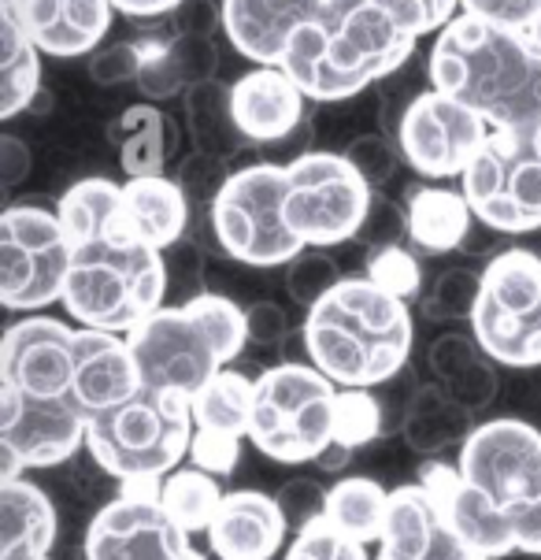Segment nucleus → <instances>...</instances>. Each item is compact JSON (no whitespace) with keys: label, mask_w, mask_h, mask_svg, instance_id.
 <instances>
[{"label":"nucleus","mask_w":541,"mask_h":560,"mask_svg":"<svg viewBox=\"0 0 541 560\" xmlns=\"http://www.w3.org/2000/svg\"><path fill=\"white\" fill-rule=\"evenodd\" d=\"M71 242L63 312L79 327L130 335L141 319L164 308L167 256L153 249L122 212V186L82 178L56 208Z\"/></svg>","instance_id":"1"},{"label":"nucleus","mask_w":541,"mask_h":560,"mask_svg":"<svg viewBox=\"0 0 541 560\" xmlns=\"http://www.w3.org/2000/svg\"><path fill=\"white\" fill-rule=\"evenodd\" d=\"M426 74L490 130H541V45L530 31L457 15L434 37Z\"/></svg>","instance_id":"2"},{"label":"nucleus","mask_w":541,"mask_h":560,"mask_svg":"<svg viewBox=\"0 0 541 560\" xmlns=\"http://www.w3.org/2000/svg\"><path fill=\"white\" fill-rule=\"evenodd\" d=\"M308 364L341 390H375L404 372L415 346L408 301L375 287L367 275L341 279L305 319Z\"/></svg>","instance_id":"3"},{"label":"nucleus","mask_w":541,"mask_h":560,"mask_svg":"<svg viewBox=\"0 0 541 560\" xmlns=\"http://www.w3.org/2000/svg\"><path fill=\"white\" fill-rule=\"evenodd\" d=\"M415 37L404 34L375 0L322 4L311 23L293 34L279 68L316 104H341L372 82L397 74L412 60Z\"/></svg>","instance_id":"4"},{"label":"nucleus","mask_w":541,"mask_h":560,"mask_svg":"<svg viewBox=\"0 0 541 560\" xmlns=\"http://www.w3.org/2000/svg\"><path fill=\"white\" fill-rule=\"evenodd\" d=\"M141 383L193 397L208 378L231 368L249 346V316L223 293H197L164 305L127 335Z\"/></svg>","instance_id":"5"},{"label":"nucleus","mask_w":541,"mask_h":560,"mask_svg":"<svg viewBox=\"0 0 541 560\" xmlns=\"http://www.w3.org/2000/svg\"><path fill=\"white\" fill-rule=\"evenodd\" d=\"M460 476L505 520L516 553L541 557V431L501 416L463 434Z\"/></svg>","instance_id":"6"},{"label":"nucleus","mask_w":541,"mask_h":560,"mask_svg":"<svg viewBox=\"0 0 541 560\" xmlns=\"http://www.w3.org/2000/svg\"><path fill=\"white\" fill-rule=\"evenodd\" d=\"M193 445V397L178 390H141L85 427V450L111 479H167Z\"/></svg>","instance_id":"7"},{"label":"nucleus","mask_w":541,"mask_h":560,"mask_svg":"<svg viewBox=\"0 0 541 560\" xmlns=\"http://www.w3.org/2000/svg\"><path fill=\"white\" fill-rule=\"evenodd\" d=\"M338 390V383L305 360L260 372L252 383L249 442L274 464H319L334 445Z\"/></svg>","instance_id":"8"},{"label":"nucleus","mask_w":541,"mask_h":560,"mask_svg":"<svg viewBox=\"0 0 541 560\" xmlns=\"http://www.w3.org/2000/svg\"><path fill=\"white\" fill-rule=\"evenodd\" d=\"M290 175L286 164H260L231 171L220 197L208 208L220 249L249 268H279L305 253V242L286 223Z\"/></svg>","instance_id":"9"},{"label":"nucleus","mask_w":541,"mask_h":560,"mask_svg":"<svg viewBox=\"0 0 541 560\" xmlns=\"http://www.w3.org/2000/svg\"><path fill=\"white\" fill-rule=\"evenodd\" d=\"M479 275L471 338L493 364L516 372L541 368V256L534 249H505Z\"/></svg>","instance_id":"10"},{"label":"nucleus","mask_w":541,"mask_h":560,"mask_svg":"<svg viewBox=\"0 0 541 560\" xmlns=\"http://www.w3.org/2000/svg\"><path fill=\"white\" fill-rule=\"evenodd\" d=\"M286 223L305 242V249H334L360 238L375 205V189L345 153H311L293 156L286 164Z\"/></svg>","instance_id":"11"},{"label":"nucleus","mask_w":541,"mask_h":560,"mask_svg":"<svg viewBox=\"0 0 541 560\" xmlns=\"http://www.w3.org/2000/svg\"><path fill=\"white\" fill-rule=\"evenodd\" d=\"M479 223L501 234L541 231V153L538 130H490L460 175Z\"/></svg>","instance_id":"12"},{"label":"nucleus","mask_w":541,"mask_h":560,"mask_svg":"<svg viewBox=\"0 0 541 560\" xmlns=\"http://www.w3.org/2000/svg\"><path fill=\"white\" fill-rule=\"evenodd\" d=\"M71 242L60 215L37 205H12L0 215V305L8 312H45L63 305Z\"/></svg>","instance_id":"13"},{"label":"nucleus","mask_w":541,"mask_h":560,"mask_svg":"<svg viewBox=\"0 0 541 560\" xmlns=\"http://www.w3.org/2000/svg\"><path fill=\"white\" fill-rule=\"evenodd\" d=\"M74 338H79V327L56 316L34 312V316L15 319L0 341V397H15L26 405L79 408L74 401Z\"/></svg>","instance_id":"14"},{"label":"nucleus","mask_w":541,"mask_h":560,"mask_svg":"<svg viewBox=\"0 0 541 560\" xmlns=\"http://www.w3.org/2000/svg\"><path fill=\"white\" fill-rule=\"evenodd\" d=\"M404 164L423 178H460L471 156L490 138V122L468 104L431 90L408 101L401 122L393 130Z\"/></svg>","instance_id":"15"},{"label":"nucleus","mask_w":541,"mask_h":560,"mask_svg":"<svg viewBox=\"0 0 541 560\" xmlns=\"http://www.w3.org/2000/svg\"><path fill=\"white\" fill-rule=\"evenodd\" d=\"M252 383L237 368H223L193 394V468L212 471L215 479L231 476L242 460V445L252 427Z\"/></svg>","instance_id":"16"},{"label":"nucleus","mask_w":541,"mask_h":560,"mask_svg":"<svg viewBox=\"0 0 541 560\" xmlns=\"http://www.w3.org/2000/svg\"><path fill=\"white\" fill-rule=\"evenodd\" d=\"M375 560H482L474 557L460 535L442 520L426 490L415 482L389 490L386 530L378 538Z\"/></svg>","instance_id":"17"},{"label":"nucleus","mask_w":541,"mask_h":560,"mask_svg":"<svg viewBox=\"0 0 541 560\" xmlns=\"http://www.w3.org/2000/svg\"><path fill=\"white\" fill-rule=\"evenodd\" d=\"M420 487L426 498L434 501V509L442 512V520L460 535V542L482 560H501L516 553L505 520L497 516V509L460 476L457 464L431 460L420 471Z\"/></svg>","instance_id":"18"},{"label":"nucleus","mask_w":541,"mask_h":560,"mask_svg":"<svg viewBox=\"0 0 541 560\" xmlns=\"http://www.w3.org/2000/svg\"><path fill=\"white\" fill-rule=\"evenodd\" d=\"M204 535L215 560H274L290 546V520L271 493L231 490Z\"/></svg>","instance_id":"19"},{"label":"nucleus","mask_w":541,"mask_h":560,"mask_svg":"<svg viewBox=\"0 0 541 560\" xmlns=\"http://www.w3.org/2000/svg\"><path fill=\"white\" fill-rule=\"evenodd\" d=\"M141 386L145 383H141L127 335L79 327V338H74V401L85 412V420H97L108 408L130 401Z\"/></svg>","instance_id":"20"},{"label":"nucleus","mask_w":541,"mask_h":560,"mask_svg":"<svg viewBox=\"0 0 541 560\" xmlns=\"http://www.w3.org/2000/svg\"><path fill=\"white\" fill-rule=\"evenodd\" d=\"M322 12V0H223V31L256 68H279L293 34Z\"/></svg>","instance_id":"21"},{"label":"nucleus","mask_w":541,"mask_h":560,"mask_svg":"<svg viewBox=\"0 0 541 560\" xmlns=\"http://www.w3.org/2000/svg\"><path fill=\"white\" fill-rule=\"evenodd\" d=\"M234 119L249 145L286 141L305 122L308 97L286 68H252L231 85Z\"/></svg>","instance_id":"22"},{"label":"nucleus","mask_w":541,"mask_h":560,"mask_svg":"<svg viewBox=\"0 0 541 560\" xmlns=\"http://www.w3.org/2000/svg\"><path fill=\"white\" fill-rule=\"evenodd\" d=\"M12 15V12H8ZM111 0H26L15 19L45 56H93L111 31Z\"/></svg>","instance_id":"23"},{"label":"nucleus","mask_w":541,"mask_h":560,"mask_svg":"<svg viewBox=\"0 0 541 560\" xmlns=\"http://www.w3.org/2000/svg\"><path fill=\"white\" fill-rule=\"evenodd\" d=\"M60 516L37 482L26 476L0 479V553H52Z\"/></svg>","instance_id":"24"},{"label":"nucleus","mask_w":541,"mask_h":560,"mask_svg":"<svg viewBox=\"0 0 541 560\" xmlns=\"http://www.w3.org/2000/svg\"><path fill=\"white\" fill-rule=\"evenodd\" d=\"M122 212L134 223V231L153 249L167 253L186 238L189 226V197L183 186L167 175L153 178H127L122 183Z\"/></svg>","instance_id":"25"},{"label":"nucleus","mask_w":541,"mask_h":560,"mask_svg":"<svg viewBox=\"0 0 541 560\" xmlns=\"http://www.w3.org/2000/svg\"><path fill=\"white\" fill-rule=\"evenodd\" d=\"M408 238L420 253L442 256L457 253L471 234V205L463 197V189L449 186H420L408 189Z\"/></svg>","instance_id":"26"},{"label":"nucleus","mask_w":541,"mask_h":560,"mask_svg":"<svg viewBox=\"0 0 541 560\" xmlns=\"http://www.w3.org/2000/svg\"><path fill=\"white\" fill-rule=\"evenodd\" d=\"M167 119L156 104H130L108 122V141L119 153V167L127 178H153L167 167Z\"/></svg>","instance_id":"27"},{"label":"nucleus","mask_w":541,"mask_h":560,"mask_svg":"<svg viewBox=\"0 0 541 560\" xmlns=\"http://www.w3.org/2000/svg\"><path fill=\"white\" fill-rule=\"evenodd\" d=\"M186 101V127L193 135L197 153L234 160L249 145V138L242 135L234 119V104H231V85L220 79H204L193 82L183 93Z\"/></svg>","instance_id":"28"},{"label":"nucleus","mask_w":541,"mask_h":560,"mask_svg":"<svg viewBox=\"0 0 541 560\" xmlns=\"http://www.w3.org/2000/svg\"><path fill=\"white\" fill-rule=\"evenodd\" d=\"M42 93V49L15 15L0 12V119H15Z\"/></svg>","instance_id":"29"},{"label":"nucleus","mask_w":541,"mask_h":560,"mask_svg":"<svg viewBox=\"0 0 541 560\" xmlns=\"http://www.w3.org/2000/svg\"><path fill=\"white\" fill-rule=\"evenodd\" d=\"M386 512H389V490L378 487V482L367 476L338 479L334 487L327 490V505H322V516H327L341 535L356 538V542H364V546H378V538H383V530H386Z\"/></svg>","instance_id":"30"},{"label":"nucleus","mask_w":541,"mask_h":560,"mask_svg":"<svg viewBox=\"0 0 541 560\" xmlns=\"http://www.w3.org/2000/svg\"><path fill=\"white\" fill-rule=\"evenodd\" d=\"M386 427V405L372 390H338L334 401V445L319 457V468L338 471L356 450L375 442Z\"/></svg>","instance_id":"31"},{"label":"nucleus","mask_w":541,"mask_h":560,"mask_svg":"<svg viewBox=\"0 0 541 560\" xmlns=\"http://www.w3.org/2000/svg\"><path fill=\"white\" fill-rule=\"evenodd\" d=\"M160 505L186 535H201V530L212 527L215 512L223 505V490L212 471L178 468L160 482Z\"/></svg>","instance_id":"32"},{"label":"nucleus","mask_w":541,"mask_h":560,"mask_svg":"<svg viewBox=\"0 0 541 560\" xmlns=\"http://www.w3.org/2000/svg\"><path fill=\"white\" fill-rule=\"evenodd\" d=\"M138 56H141V68H138V90L141 97L149 104L170 101L178 93L189 90L183 68H178V56H175V42L170 34H153V37H134Z\"/></svg>","instance_id":"33"},{"label":"nucleus","mask_w":541,"mask_h":560,"mask_svg":"<svg viewBox=\"0 0 541 560\" xmlns=\"http://www.w3.org/2000/svg\"><path fill=\"white\" fill-rule=\"evenodd\" d=\"M282 560H375V557H367L364 542L341 535L327 516H316L311 524L293 530Z\"/></svg>","instance_id":"34"},{"label":"nucleus","mask_w":541,"mask_h":560,"mask_svg":"<svg viewBox=\"0 0 541 560\" xmlns=\"http://www.w3.org/2000/svg\"><path fill=\"white\" fill-rule=\"evenodd\" d=\"M364 275L375 282V287H383L386 293H393V298H401V301L420 298V290H423L420 260H415L404 245H383V249H372L367 253Z\"/></svg>","instance_id":"35"},{"label":"nucleus","mask_w":541,"mask_h":560,"mask_svg":"<svg viewBox=\"0 0 541 560\" xmlns=\"http://www.w3.org/2000/svg\"><path fill=\"white\" fill-rule=\"evenodd\" d=\"M341 279H345V275L338 271L334 256H327V249H305L297 260L290 264L286 290L297 305L311 308V305H319V301L327 298Z\"/></svg>","instance_id":"36"},{"label":"nucleus","mask_w":541,"mask_h":560,"mask_svg":"<svg viewBox=\"0 0 541 560\" xmlns=\"http://www.w3.org/2000/svg\"><path fill=\"white\" fill-rule=\"evenodd\" d=\"M479 279L474 271H445L438 275L434 290L423 298V312L434 319H471L474 301H479Z\"/></svg>","instance_id":"37"},{"label":"nucleus","mask_w":541,"mask_h":560,"mask_svg":"<svg viewBox=\"0 0 541 560\" xmlns=\"http://www.w3.org/2000/svg\"><path fill=\"white\" fill-rule=\"evenodd\" d=\"M383 12L401 26L404 34H412L415 42L426 34H442L445 26L457 19L460 0H375Z\"/></svg>","instance_id":"38"},{"label":"nucleus","mask_w":541,"mask_h":560,"mask_svg":"<svg viewBox=\"0 0 541 560\" xmlns=\"http://www.w3.org/2000/svg\"><path fill=\"white\" fill-rule=\"evenodd\" d=\"M231 171H226V160L208 156V153H193L186 156L175 171V183L183 186V194L189 201H201L204 208H212V201L220 197V189L226 186Z\"/></svg>","instance_id":"39"},{"label":"nucleus","mask_w":541,"mask_h":560,"mask_svg":"<svg viewBox=\"0 0 541 560\" xmlns=\"http://www.w3.org/2000/svg\"><path fill=\"white\" fill-rule=\"evenodd\" d=\"M345 156L353 160L360 175L375 186H383L393 178V171H397V160H404L401 156V149L393 145L386 135H364V138H353V145L345 149Z\"/></svg>","instance_id":"40"},{"label":"nucleus","mask_w":541,"mask_h":560,"mask_svg":"<svg viewBox=\"0 0 541 560\" xmlns=\"http://www.w3.org/2000/svg\"><path fill=\"white\" fill-rule=\"evenodd\" d=\"M460 8L463 15L511 26V31H534L541 19V0H460Z\"/></svg>","instance_id":"41"},{"label":"nucleus","mask_w":541,"mask_h":560,"mask_svg":"<svg viewBox=\"0 0 541 560\" xmlns=\"http://www.w3.org/2000/svg\"><path fill=\"white\" fill-rule=\"evenodd\" d=\"M141 56L134 42H116V45H101L90 56V79L97 85H119V82H138Z\"/></svg>","instance_id":"42"},{"label":"nucleus","mask_w":541,"mask_h":560,"mask_svg":"<svg viewBox=\"0 0 541 560\" xmlns=\"http://www.w3.org/2000/svg\"><path fill=\"white\" fill-rule=\"evenodd\" d=\"M479 341L463 335H445L431 346V372L442 378V386H449L452 378H460L468 368L479 360Z\"/></svg>","instance_id":"43"},{"label":"nucleus","mask_w":541,"mask_h":560,"mask_svg":"<svg viewBox=\"0 0 541 560\" xmlns=\"http://www.w3.org/2000/svg\"><path fill=\"white\" fill-rule=\"evenodd\" d=\"M274 498H279V505L286 512L293 530H301L316 516H322V505H327V490H322L316 479H293L274 493Z\"/></svg>","instance_id":"44"},{"label":"nucleus","mask_w":541,"mask_h":560,"mask_svg":"<svg viewBox=\"0 0 541 560\" xmlns=\"http://www.w3.org/2000/svg\"><path fill=\"white\" fill-rule=\"evenodd\" d=\"M167 26L175 37H215L223 26V4L215 0H183L167 15Z\"/></svg>","instance_id":"45"},{"label":"nucleus","mask_w":541,"mask_h":560,"mask_svg":"<svg viewBox=\"0 0 541 560\" xmlns=\"http://www.w3.org/2000/svg\"><path fill=\"white\" fill-rule=\"evenodd\" d=\"M170 42H175L178 68H183L189 85L204 82V79H215V63H220V56H215L212 37H175V34H170Z\"/></svg>","instance_id":"46"},{"label":"nucleus","mask_w":541,"mask_h":560,"mask_svg":"<svg viewBox=\"0 0 541 560\" xmlns=\"http://www.w3.org/2000/svg\"><path fill=\"white\" fill-rule=\"evenodd\" d=\"M404 234H408V212H401L393 201H375L360 238L372 245V249H383V245H401Z\"/></svg>","instance_id":"47"},{"label":"nucleus","mask_w":541,"mask_h":560,"mask_svg":"<svg viewBox=\"0 0 541 560\" xmlns=\"http://www.w3.org/2000/svg\"><path fill=\"white\" fill-rule=\"evenodd\" d=\"M34 171V153L26 141H19L15 135L0 138V189L12 194L15 186H23Z\"/></svg>","instance_id":"48"},{"label":"nucleus","mask_w":541,"mask_h":560,"mask_svg":"<svg viewBox=\"0 0 541 560\" xmlns=\"http://www.w3.org/2000/svg\"><path fill=\"white\" fill-rule=\"evenodd\" d=\"M249 338L260 341V346H279L282 338L290 335V319L286 312L279 305H271V301H260V305H252L249 312Z\"/></svg>","instance_id":"49"},{"label":"nucleus","mask_w":541,"mask_h":560,"mask_svg":"<svg viewBox=\"0 0 541 560\" xmlns=\"http://www.w3.org/2000/svg\"><path fill=\"white\" fill-rule=\"evenodd\" d=\"M178 4L183 0H111V8L119 15L134 19V23H141V19H167Z\"/></svg>","instance_id":"50"},{"label":"nucleus","mask_w":541,"mask_h":560,"mask_svg":"<svg viewBox=\"0 0 541 560\" xmlns=\"http://www.w3.org/2000/svg\"><path fill=\"white\" fill-rule=\"evenodd\" d=\"M0 560H52V553H26V549H19V553H0Z\"/></svg>","instance_id":"51"},{"label":"nucleus","mask_w":541,"mask_h":560,"mask_svg":"<svg viewBox=\"0 0 541 560\" xmlns=\"http://www.w3.org/2000/svg\"><path fill=\"white\" fill-rule=\"evenodd\" d=\"M23 4H26V0H0V12H23Z\"/></svg>","instance_id":"52"},{"label":"nucleus","mask_w":541,"mask_h":560,"mask_svg":"<svg viewBox=\"0 0 541 560\" xmlns=\"http://www.w3.org/2000/svg\"><path fill=\"white\" fill-rule=\"evenodd\" d=\"M530 34H534V42L541 45V19H538V26H534V31H530Z\"/></svg>","instance_id":"53"},{"label":"nucleus","mask_w":541,"mask_h":560,"mask_svg":"<svg viewBox=\"0 0 541 560\" xmlns=\"http://www.w3.org/2000/svg\"><path fill=\"white\" fill-rule=\"evenodd\" d=\"M538 153H541V130H538Z\"/></svg>","instance_id":"54"},{"label":"nucleus","mask_w":541,"mask_h":560,"mask_svg":"<svg viewBox=\"0 0 541 560\" xmlns=\"http://www.w3.org/2000/svg\"><path fill=\"white\" fill-rule=\"evenodd\" d=\"M322 4H338V0H322Z\"/></svg>","instance_id":"55"}]
</instances>
